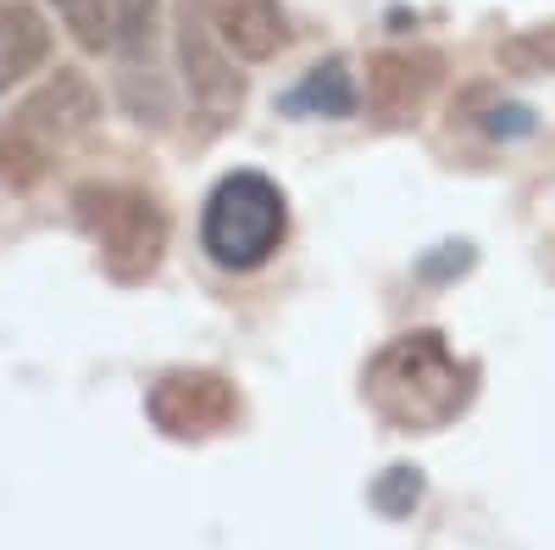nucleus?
I'll return each mask as SVG.
<instances>
[{
  "label": "nucleus",
  "instance_id": "6",
  "mask_svg": "<svg viewBox=\"0 0 555 550\" xmlns=\"http://www.w3.org/2000/svg\"><path fill=\"white\" fill-rule=\"evenodd\" d=\"M95 117H101L95 84H89L83 73H73V67H56V73L44 78L34 95L17 106L12 140H23V145H34V151L51 156V145H62V140H73V133H83Z\"/></svg>",
  "mask_w": 555,
  "mask_h": 550
},
{
  "label": "nucleus",
  "instance_id": "9",
  "mask_svg": "<svg viewBox=\"0 0 555 550\" xmlns=\"http://www.w3.org/2000/svg\"><path fill=\"white\" fill-rule=\"evenodd\" d=\"M356 106H361V89L345 56L317 62L284 95V112H306V117H356Z\"/></svg>",
  "mask_w": 555,
  "mask_h": 550
},
{
  "label": "nucleus",
  "instance_id": "7",
  "mask_svg": "<svg viewBox=\"0 0 555 550\" xmlns=\"http://www.w3.org/2000/svg\"><path fill=\"white\" fill-rule=\"evenodd\" d=\"M439 84V56L434 51H378L366 56V106L384 123H405L423 112V101Z\"/></svg>",
  "mask_w": 555,
  "mask_h": 550
},
{
  "label": "nucleus",
  "instance_id": "11",
  "mask_svg": "<svg viewBox=\"0 0 555 550\" xmlns=\"http://www.w3.org/2000/svg\"><path fill=\"white\" fill-rule=\"evenodd\" d=\"M56 12L83 51H117V0H56Z\"/></svg>",
  "mask_w": 555,
  "mask_h": 550
},
{
  "label": "nucleus",
  "instance_id": "14",
  "mask_svg": "<svg viewBox=\"0 0 555 550\" xmlns=\"http://www.w3.org/2000/svg\"><path fill=\"white\" fill-rule=\"evenodd\" d=\"M373 500H378L384 517H405L416 500H423V473H416V468H389V473L373 484Z\"/></svg>",
  "mask_w": 555,
  "mask_h": 550
},
{
  "label": "nucleus",
  "instance_id": "13",
  "mask_svg": "<svg viewBox=\"0 0 555 550\" xmlns=\"http://www.w3.org/2000/svg\"><path fill=\"white\" fill-rule=\"evenodd\" d=\"M156 17H162V0H117V51H128V56L151 51Z\"/></svg>",
  "mask_w": 555,
  "mask_h": 550
},
{
  "label": "nucleus",
  "instance_id": "2",
  "mask_svg": "<svg viewBox=\"0 0 555 550\" xmlns=\"http://www.w3.org/2000/svg\"><path fill=\"white\" fill-rule=\"evenodd\" d=\"M289 234V206L284 190L261 172H228L217 190L206 195L201 212V245L217 267L250 272L261 267Z\"/></svg>",
  "mask_w": 555,
  "mask_h": 550
},
{
  "label": "nucleus",
  "instance_id": "4",
  "mask_svg": "<svg viewBox=\"0 0 555 550\" xmlns=\"http://www.w3.org/2000/svg\"><path fill=\"white\" fill-rule=\"evenodd\" d=\"M178 67H183V89H190V101L206 123H234L245 112V73L234 67L228 44L206 23L201 0H183L178 12Z\"/></svg>",
  "mask_w": 555,
  "mask_h": 550
},
{
  "label": "nucleus",
  "instance_id": "1",
  "mask_svg": "<svg viewBox=\"0 0 555 550\" xmlns=\"http://www.w3.org/2000/svg\"><path fill=\"white\" fill-rule=\"evenodd\" d=\"M473 384H478V373L434 329L389 340L361 373L366 406L389 429H405V434H434V429L455 423L473 400Z\"/></svg>",
  "mask_w": 555,
  "mask_h": 550
},
{
  "label": "nucleus",
  "instance_id": "12",
  "mask_svg": "<svg viewBox=\"0 0 555 550\" xmlns=\"http://www.w3.org/2000/svg\"><path fill=\"white\" fill-rule=\"evenodd\" d=\"M500 67L517 73V78H544L555 73V23H539V28H517L512 39H500Z\"/></svg>",
  "mask_w": 555,
  "mask_h": 550
},
{
  "label": "nucleus",
  "instance_id": "8",
  "mask_svg": "<svg viewBox=\"0 0 555 550\" xmlns=\"http://www.w3.org/2000/svg\"><path fill=\"white\" fill-rule=\"evenodd\" d=\"M217 39L245 62H272L289 44V17L278 0H201Z\"/></svg>",
  "mask_w": 555,
  "mask_h": 550
},
{
  "label": "nucleus",
  "instance_id": "3",
  "mask_svg": "<svg viewBox=\"0 0 555 550\" xmlns=\"http://www.w3.org/2000/svg\"><path fill=\"white\" fill-rule=\"evenodd\" d=\"M78 222L89 228V240L101 245V261L117 284L151 279L167 256V212L156 195L128 190V183H83L73 195Z\"/></svg>",
  "mask_w": 555,
  "mask_h": 550
},
{
  "label": "nucleus",
  "instance_id": "10",
  "mask_svg": "<svg viewBox=\"0 0 555 550\" xmlns=\"http://www.w3.org/2000/svg\"><path fill=\"white\" fill-rule=\"evenodd\" d=\"M44 56H51V28H44V17L34 7H23V0L0 7V89L34 67H44Z\"/></svg>",
  "mask_w": 555,
  "mask_h": 550
},
{
  "label": "nucleus",
  "instance_id": "5",
  "mask_svg": "<svg viewBox=\"0 0 555 550\" xmlns=\"http://www.w3.org/2000/svg\"><path fill=\"white\" fill-rule=\"evenodd\" d=\"M151 423L172 439H206L234 429L240 418V389L222 373H206V367H178V373H162L151 384Z\"/></svg>",
  "mask_w": 555,
  "mask_h": 550
}]
</instances>
